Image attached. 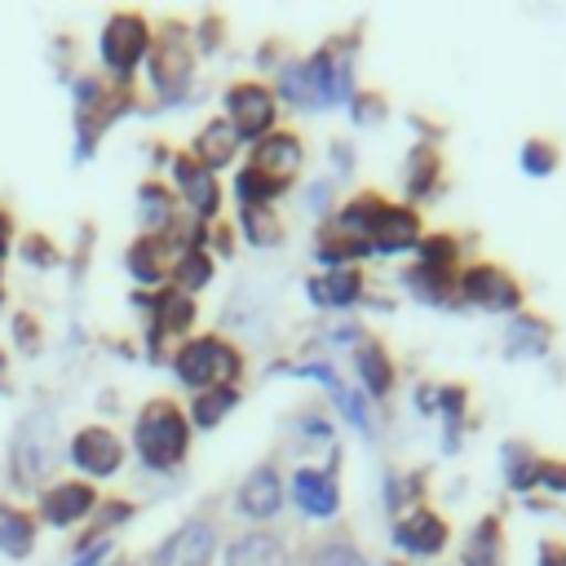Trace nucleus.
<instances>
[{
    "label": "nucleus",
    "instance_id": "nucleus-2",
    "mask_svg": "<svg viewBox=\"0 0 566 566\" xmlns=\"http://www.w3.org/2000/svg\"><path fill=\"white\" fill-rule=\"evenodd\" d=\"M57 464V420L49 407H35L13 438V473L22 486H35L49 478V469Z\"/></svg>",
    "mask_w": 566,
    "mask_h": 566
},
{
    "label": "nucleus",
    "instance_id": "nucleus-9",
    "mask_svg": "<svg viewBox=\"0 0 566 566\" xmlns=\"http://www.w3.org/2000/svg\"><path fill=\"white\" fill-rule=\"evenodd\" d=\"M93 504H97V495H93L84 482H57V486L44 491L40 513H44L53 526H71V522H80Z\"/></svg>",
    "mask_w": 566,
    "mask_h": 566
},
{
    "label": "nucleus",
    "instance_id": "nucleus-6",
    "mask_svg": "<svg viewBox=\"0 0 566 566\" xmlns=\"http://www.w3.org/2000/svg\"><path fill=\"white\" fill-rule=\"evenodd\" d=\"M226 111H230L234 133L256 137V133H265L270 119H274V97H270L261 84H234V88L226 93Z\"/></svg>",
    "mask_w": 566,
    "mask_h": 566
},
{
    "label": "nucleus",
    "instance_id": "nucleus-11",
    "mask_svg": "<svg viewBox=\"0 0 566 566\" xmlns=\"http://www.w3.org/2000/svg\"><path fill=\"white\" fill-rule=\"evenodd\" d=\"M292 491H296V504L305 509V513H314V517H332L336 513V482H332V473H318V469H301L296 478H292Z\"/></svg>",
    "mask_w": 566,
    "mask_h": 566
},
{
    "label": "nucleus",
    "instance_id": "nucleus-5",
    "mask_svg": "<svg viewBox=\"0 0 566 566\" xmlns=\"http://www.w3.org/2000/svg\"><path fill=\"white\" fill-rule=\"evenodd\" d=\"M71 460H75V469H80V473L111 478V473L119 469V460H124V442H119L111 429L88 424V429H80V433H75V442H71Z\"/></svg>",
    "mask_w": 566,
    "mask_h": 566
},
{
    "label": "nucleus",
    "instance_id": "nucleus-30",
    "mask_svg": "<svg viewBox=\"0 0 566 566\" xmlns=\"http://www.w3.org/2000/svg\"><path fill=\"white\" fill-rule=\"evenodd\" d=\"M0 301H4V283H0Z\"/></svg>",
    "mask_w": 566,
    "mask_h": 566
},
{
    "label": "nucleus",
    "instance_id": "nucleus-10",
    "mask_svg": "<svg viewBox=\"0 0 566 566\" xmlns=\"http://www.w3.org/2000/svg\"><path fill=\"white\" fill-rule=\"evenodd\" d=\"M226 566H287V548L279 544V535L252 531L226 548Z\"/></svg>",
    "mask_w": 566,
    "mask_h": 566
},
{
    "label": "nucleus",
    "instance_id": "nucleus-29",
    "mask_svg": "<svg viewBox=\"0 0 566 566\" xmlns=\"http://www.w3.org/2000/svg\"><path fill=\"white\" fill-rule=\"evenodd\" d=\"M4 243H9V226H4V217H0V252H4Z\"/></svg>",
    "mask_w": 566,
    "mask_h": 566
},
{
    "label": "nucleus",
    "instance_id": "nucleus-23",
    "mask_svg": "<svg viewBox=\"0 0 566 566\" xmlns=\"http://www.w3.org/2000/svg\"><path fill=\"white\" fill-rule=\"evenodd\" d=\"M142 221L146 226H168V195L159 186H146L142 190Z\"/></svg>",
    "mask_w": 566,
    "mask_h": 566
},
{
    "label": "nucleus",
    "instance_id": "nucleus-27",
    "mask_svg": "<svg viewBox=\"0 0 566 566\" xmlns=\"http://www.w3.org/2000/svg\"><path fill=\"white\" fill-rule=\"evenodd\" d=\"M336 398V407L345 411V420L354 424V429H363L367 433V411H363V402H358V394H349V389H340V394H332Z\"/></svg>",
    "mask_w": 566,
    "mask_h": 566
},
{
    "label": "nucleus",
    "instance_id": "nucleus-19",
    "mask_svg": "<svg viewBox=\"0 0 566 566\" xmlns=\"http://www.w3.org/2000/svg\"><path fill=\"white\" fill-rule=\"evenodd\" d=\"M544 345H548V327L539 318H513L509 323V354L531 358V354H544Z\"/></svg>",
    "mask_w": 566,
    "mask_h": 566
},
{
    "label": "nucleus",
    "instance_id": "nucleus-16",
    "mask_svg": "<svg viewBox=\"0 0 566 566\" xmlns=\"http://www.w3.org/2000/svg\"><path fill=\"white\" fill-rule=\"evenodd\" d=\"M234 142H239V133L217 119V124H208V128L195 137V155H199L208 168H221V164L234 159Z\"/></svg>",
    "mask_w": 566,
    "mask_h": 566
},
{
    "label": "nucleus",
    "instance_id": "nucleus-22",
    "mask_svg": "<svg viewBox=\"0 0 566 566\" xmlns=\"http://www.w3.org/2000/svg\"><path fill=\"white\" fill-rule=\"evenodd\" d=\"M358 371H363V385H367L371 394H385V389H389V363H385L380 349H363Z\"/></svg>",
    "mask_w": 566,
    "mask_h": 566
},
{
    "label": "nucleus",
    "instance_id": "nucleus-17",
    "mask_svg": "<svg viewBox=\"0 0 566 566\" xmlns=\"http://www.w3.org/2000/svg\"><path fill=\"white\" fill-rule=\"evenodd\" d=\"M31 544H35V526H31V517H22L18 509H0V553H9V557H27L31 553Z\"/></svg>",
    "mask_w": 566,
    "mask_h": 566
},
{
    "label": "nucleus",
    "instance_id": "nucleus-12",
    "mask_svg": "<svg viewBox=\"0 0 566 566\" xmlns=\"http://www.w3.org/2000/svg\"><path fill=\"white\" fill-rule=\"evenodd\" d=\"M447 544V526H442V517H433V513H424V509H416L402 526H398V548H407V553H416V557H429V553H438Z\"/></svg>",
    "mask_w": 566,
    "mask_h": 566
},
{
    "label": "nucleus",
    "instance_id": "nucleus-4",
    "mask_svg": "<svg viewBox=\"0 0 566 566\" xmlns=\"http://www.w3.org/2000/svg\"><path fill=\"white\" fill-rule=\"evenodd\" d=\"M146 49V22L137 13H115L102 31V62L115 71V75H128L137 66Z\"/></svg>",
    "mask_w": 566,
    "mask_h": 566
},
{
    "label": "nucleus",
    "instance_id": "nucleus-15",
    "mask_svg": "<svg viewBox=\"0 0 566 566\" xmlns=\"http://www.w3.org/2000/svg\"><path fill=\"white\" fill-rule=\"evenodd\" d=\"M296 168H301V142H296V137L261 142V155H256V172H261V177L270 172V181H274V186H283Z\"/></svg>",
    "mask_w": 566,
    "mask_h": 566
},
{
    "label": "nucleus",
    "instance_id": "nucleus-18",
    "mask_svg": "<svg viewBox=\"0 0 566 566\" xmlns=\"http://www.w3.org/2000/svg\"><path fill=\"white\" fill-rule=\"evenodd\" d=\"M177 181H181V190H186L190 208H199L203 217H208V212H217V186H212V177H208V172H199V168H190V164H177Z\"/></svg>",
    "mask_w": 566,
    "mask_h": 566
},
{
    "label": "nucleus",
    "instance_id": "nucleus-14",
    "mask_svg": "<svg viewBox=\"0 0 566 566\" xmlns=\"http://www.w3.org/2000/svg\"><path fill=\"white\" fill-rule=\"evenodd\" d=\"M411 239H416V217L402 212V208H380V217H376V226L367 234V243L376 252H402Z\"/></svg>",
    "mask_w": 566,
    "mask_h": 566
},
{
    "label": "nucleus",
    "instance_id": "nucleus-20",
    "mask_svg": "<svg viewBox=\"0 0 566 566\" xmlns=\"http://www.w3.org/2000/svg\"><path fill=\"white\" fill-rule=\"evenodd\" d=\"M464 566H500V535L495 522H482L464 548Z\"/></svg>",
    "mask_w": 566,
    "mask_h": 566
},
{
    "label": "nucleus",
    "instance_id": "nucleus-13",
    "mask_svg": "<svg viewBox=\"0 0 566 566\" xmlns=\"http://www.w3.org/2000/svg\"><path fill=\"white\" fill-rule=\"evenodd\" d=\"M239 513L248 517H274L279 513V478L274 469H256L239 486Z\"/></svg>",
    "mask_w": 566,
    "mask_h": 566
},
{
    "label": "nucleus",
    "instance_id": "nucleus-7",
    "mask_svg": "<svg viewBox=\"0 0 566 566\" xmlns=\"http://www.w3.org/2000/svg\"><path fill=\"white\" fill-rule=\"evenodd\" d=\"M208 557H212V526L208 522H186L155 553V566H208Z\"/></svg>",
    "mask_w": 566,
    "mask_h": 566
},
{
    "label": "nucleus",
    "instance_id": "nucleus-26",
    "mask_svg": "<svg viewBox=\"0 0 566 566\" xmlns=\"http://www.w3.org/2000/svg\"><path fill=\"white\" fill-rule=\"evenodd\" d=\"M553 164H557V150L544 146V142H531L526 155H522V168H526V172H548Z\"/></svg>",
    "mask_w": 566,
    "mask_h": 566
},
{
    "label": "nucleus",
    "instance_id": "nucleus-28",
    "mask_svg": "<svg viewBox=\"0 0 566 566\" xmlns=\"http://www.w3.org/2000/svg\"><path fill=\"white\" fill-rule=\"evenodd\" d=\"M539 478H544L553 491H566V469H557V464H553V469H539Z\"/></svg>",
    "mask_w": 566,
    "mask_h": 566
},
{
    "label": "nucleus",
    "instance_id": "nucleus-21",
    "mask_svg": "<svg viewBox=\"0 0 566 566\" xmlns=\"http://www.w3.org/2000/svg\"><path fill=\"white\" fill-rule=\"evenodd\" d=\"M234 402H239V394H234V389H226V385H221V389H212V394H199V398H195V424H199V429H212V424H217Z\"/></svg>",
    "mask_w": 566,
    "mask_h": 566
},
{
    "label": "nucleus",
    "instance_id": "nucleus-25",
    "mask_svg": "<svg viewBox=\"0 0 566 566\" xmlns=\"http://www.w3.org/2000/svg\"><path fill=\"white\" fill-rule=\"evenodd\" d=\"M208 274H212L208 256H199V252H186V261H181V274H177V279H181V287H186V292H190V287H199Z\"/></svg>",
    "mask_w": 566,
    "mask_h": 566
},
{
    "label": "nucleus",
    "instance_id": "nucleus-3",
    "mask_svg": "<svg viewBox=\"0 0 566 566\" xmlns=\"http://www.w3.org/2000/svg\"><path fill=\"white\" fill-rule=\"evenodd\" d=\"M239 371V354L217 340V336H203V340H190L177 358V376L190 385V389H208L217 380H230Z\"/></svg>",
    "mask_w": 566,
    "mask_h": 566
},
{
    "label": "nucleus",
    "instance_id": "nucleus-8",
    "mask_svg": "<svg viewBox=\"0 0 566 566\" xmlns=\"http://www.w3.org/2000/svg\"><path fill=\"white\" fill-rule=\"evenodd\" d=\"M464 296H469L473 305H482V310H513L517 296H522V287H517L504 270L482 265V270H469V274H464Z\"/></svg>",
    "mask_w": 566,
    "mask_h": 566
},
{
    "label": "nucleus",
    "instance_id": "nucleus-24",
    "mask_svg": "<svg viewBox=\"0 0 566 566\" xmlns=\"http://www.w3.org/2000/svg\"><path fill=\"white\" fill-rule=\"evenodd\" d=\"M314 566H367L363 562V553L354 548V544H327V548H318V557H314Z\"/></svg>",
    "mask_w": 566,
    "mask_h": 566
},
{
    "label": "nucleus",
    "instance_id": "nucleus-1",
    "mask_svg": "<svg viewBox=\"0 0 566 566\" xmlns=\"http://www.w3.org/2000/svg\"><path fill=\"white\" fill-rule=\"evenodd\" d=\"M133 447L150 469H172L186 455V420L172 402H150L133 424Z\"/></svg>",
    "mask_w": 566,
    "mask_h": 566
}]
</instances>
